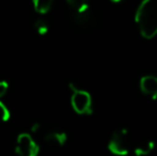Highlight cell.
Returning a JSON list of instances; mask_svg holds the SVG:
<instances>
[{"label":"cell","instance_id":"4fadbf2b","mask_svg":"<svg viewBox=\"0 0 157 156\" xmlns=\"http://www.w3.org/2000/svg\"><path fill=\"white\" fill-rule=\"evenodd\" d=\"M41 128H42V127H41V124H40V123H34V124L31 126V131L33 134H34V133L36 134V133H39V131H41Z\"/></svg>","mask_w":157,"mask_h":156},{"label":"cell","instance_id":"277c9868","mask_svg":"<svg viewBox=\"0 0 157 156\" xmlns=\"http://www.w3.org/2000/svg\"><path fill=\"white\" fill-rule=\"evenodd\" d=\"M40 148L33 137L28 133L18 135L15 146V152L18 156H37Z\"/></svg>","mask_w":157,"mask_h":156},{"label":"cell","instance_id":"5b68a950","mask_svg":"<svg viewBox=\"0 0 157 156\" xmlns=\"http://www.w3.org/2000/svg\"><path fill=\"white\" fill-rule=\"evenodd\" d=\"M140 90L151 100H157V77L153 75L143 76L140 79Z\"/></svg>","mask_w":157,"mask_h":156},{"label":"cell","instance_id":"52a82bcc","mask_svg":"<svg viewBox=\"0 0 157 156\" xmlns=\"http://www.w3.org/2000/svg\"><path fill=\"white\" fill-rule=\"evenodd\" d=\"M155 149V142L153 140H142L132 146V151L136 156H147L151 154Z\"/></svg>","mask_w":157,"mask_h":156},{"label":"cell","instance_id":"8fae6325","mask_svg":"<svg viewBox=\"0 0 157 156\" xmlns=\"http://www.w3.org/2000/svg\"><path fill=\"white\" fill-rule=\"evenodd\" d=\"M11 113L9 108L0 101V122H6L10 119Z\"/></svg>","mask_w":157,"mask_h":156},{"label":"cell","instance_id":"8992f818","mask_svg":"<svg viewBox=\"0 0 157 156\" xmlns=\"http://www.w3.org/2000/svg\"><path fill=\"white\" fill-rule=\"evenodd\" d=\"M67 140V136L64 131H48L44 136V141L49 146H62Z\"/></svg>","mask_w":157,"mask_h":156},{"label":"cell","instance_id":"ba28073f","mask_svg":"<svg viewBox=\"0 0 157 156\" xmlns=\"http://www.w3.org/2000/svg\"><path fill=\"white\" fill-rule=\"evenodd\" d=\"M68 6L72 10V15L77 14H83V13L90 12V6L85 1H80V0H67Z\"/></svg>","mask_w":157,"mask_h":156},{"label":"cell","instance_id":"6da1fadb","mask_svg":"<svg viewBox=\"0 0 157 156\" xmlns=\"http://www.w3.org/2000/svg\"><path fill=\"white\" fill-rule=\"evenodd\" d=\"M137 27L144 39L151 40L157 36V2L144 0L139 4L135 15Z\"/></svg>","mask_w":157,"mask_h":156},{"label":"cell","instance_id":"7c38bea8","mask_svg":"<svg viewBox=\"0 0 157 156\" xmlns=\"http://www.w3.org/2000/svg\"><path fill=\"white\" fill-rule=\"evenodd\" d=\"M9 90V83L6 80H0V98L6 95Z\"/></svg>","mask_w":157,"mask_h":156},{"label":"cell","instance_id":"9c48e42d","mask_svg":"<svg viewBox=\"0 0 157 156\" xmlns=\"http://www.w3.org/2000/svg\"><path fill=\"white\" fill-rule=\"evenodd\" d=\"M33 9L39 14H46L50 11L52 6V0H33Z\"/></svg>","mask_w":157,"mask_h":156},{"label":"cell","instance_id":"7a4b0ae2","mask_svg":"<svg viewBox=\"0 0 157 156\" xmlns=\"http://www.w3.org/2000/svg\"><path fill=\"white\" fill-rule=\"evenodd\" d=\"M72 96H71V105L75 112L78 115H91L92 113V97L89 92L79 88L76 83L71 82L68 85Z\"/></svg>","mask_w":157,"mask_h":156},{"label":"cell","instance_id":"3957f363","mask_svg":"<svg viewBox=\"0 0 157 156\" xmlns=\"http://www.w3.org/2000/svg\"><path fill=\"white\" fill-rule=\"evenodd\" d=\"M132 141L128 129L120 128L113 131L109 142H108V150L114 155L125 156L128 155L132 150Z\"/></svg>","mask_w":157,"mask_h":156},{"label":"cell","instance_id":"30bf717a","mask_svg":"<svg viewBox=\"0 0 157 156\" xmlns=\"http://www.w3.org/2000/svg\"><path fill=\"white\" fill-rule=\"evenodd\" d=\"M34 29L35 31L37 32L39 34H41V36H44V34H46L48 32V24L46 21H44V19L40 18V19H36L34 23Z\"/></svg>","mask_w":157,"mask_h":156}]
</instances>
